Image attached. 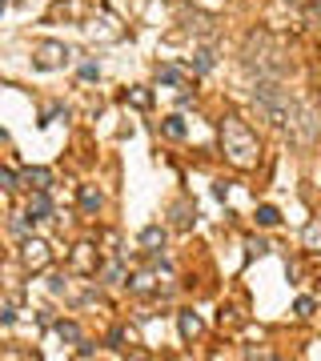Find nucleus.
<instances>
[{
    "mask_svg": "<svg viewBox=\"0 0 321 361\" xmlns=\"http://www.w3.org/2000/svg\"><path fill=\"white\" fill-rule=\"evenodd\" d=\"M160 241H165V229H160V225H149V229L141 233V245H160Z\"/></svg>",
    "mask_w": 321,
    "mask_h": 361,
    "instance_id": "obj_18",
    "label": "nucleus"
},
{
    "mask_svg": "<svg viewBox=\"0 0 321 361\" xmlns=\"http://www.w3.org/2000/svg\"><path fill=\"white\" fill-rule=\"evenodd\" d=\"M261 253H269V245L257 237V241H249V257H261Z\"/></svg>",
    "mask_w": 321,
    "mask_h": 361,
    "instance_id": "obj_24",
    "label": "nucleus"
},
{
    "mask_svg": "<svg viewBox=\"0 0 321 361\" xmlns=\"http://www.w3.org/2000/svg\"><path fill=\"white\" fill-rule=\"evenodd\" d=\"M193 68H197V72H213V68H217L213 49H197V52H193Z\"/></svg>",
    "mask_w": 321,
    "mask_h": 361,
    "instance_id": "obj_11",
    "label": "nucleus"
},
{
    "mask_svg": "<svg viewBox=\"0 0 321 361\" xmlns=\"http://www.w3.org/2000/svg\"><path fill=\"white\" fill-rule=\"evenodd\" d=\"M221 148L237 169H253L261 161V141H257V132L241 116H225L221 121Z\"/></svg>",
    "mask_w": 321,
    "mask_h": 361,
    "instance_id": "obj_3",
    "label": "nucleus"
},
{
    "mask_svg": "<svg viewBox=\"0 0 321 361\" xmlns=\"http://www.w3.org/2000/svg\"><path fill=\"white\" fill-rule=\"evenodd\" d=\"M48 289H52L57 297H68V293H73V285H68V277H64V273H57V277H48Z\"/></svg>",
    "mask_w": 321,
    "mask_h": 361,
    "instance_id": "obj_16",
    "label": "nucleus"
},
{
    "mask_svg": "<svg viewBox=\"0 0 321 361\" xmlns=\"http://www.w3.org/2000/svg\"><path fill=\"white\" fill-rule=\"evenodd\" d=\"M20 180H24V189H32V193H45L48 185H52V173L36 164V169H24V173H20Z\"/></svg>",
    "mask_w": 321,
    "mask_h": 361,
    "instance_id": "obj_6",
    "label": "nucleus"
},
{
    "mask_svg": "<svg viewBox=\"0 0 321 361\" xmlns=\"http://www.w3.org/2000/svg\"><path fill=\"white\" fill-rule=\"evenodd\" d=\"M157 84H165V89H181V84H185V72H181L177 65H160L157 68Z\"/></svg>",
    "mask_w": 321,
    "mask_h": 361,
    "instance_id": "obj_9",
    "label": "nucleus"
},
{
    "mask_svg": "<svg viewBox=\"0 0 321 361\" xmlns=\"http://www.w3.org/2000/svg\"><path fill=\"white\" fill-rule=\"evenodd\" d=\"M297 313H301V317L305 313H313V301H309V297H297Z\"/></svg>",
    "mask_w": 321,
    "mask_h": 361,
    "instance_id": "obj_26",
    "label": "nucleus"
},
{
    "mask_svg": "<svg viewBox=\"0 0 321 361\" xmlns=\"http://www.w3.org/2000/svg\"><path fill=\"white\" fill-rule=\"evenodd\" d=\"M125 100H133L137 109H149V105H153V97H149L144 89H133V93H125Z\"/></svg>",
    "mask_w": 321,
    "mask_h": 361,
    "instance_id": "obj_19",
    "label": "nucleus"
},
{
    "mask_svg": "<svg viewBox=\"0 0 321 361\" xmlns=\"http://www.w3.org/2000/svg\"><path fill=\"white\" fill-rule=\"evenodd\" d=\"M93 245H80V253H77V265H84V269H93V253H89Z\"/></svg>",
    "mask_w": 321,
    "mask_h": 361,
    "instance_id": "obj_22",
    "label": "nucleus"
},
{
    "mask_svg": "<svg viewBox=\"0 0 321 361\" xmlns=\"http://www.w3.org/2000/svg\"><path fill=\"white\" fill-rule=\"evenodd\" d=\"M64 65H68V49H64L61 40H40V45L32 49V68L52 72V68H64Z\"/></svg>",
    "mask_w": 321,
    "mask_h": 361,
    "instance_id": "obj_4",
    "label": "nucleus"
},
{
    "mask_svg": "<svg viewBox=\"0 0 321 361\" xmlns=\"http://www.w3.org/2000/svg\"><path fill=\"white\" fill-rule=\"evenodd\" d=\"M100 205H105V201H100L96 189H80V209H84V213H96Z\"/></svg>",
    "mask_w": 321,
    "mask_h": 361,
    "instance_id": "obj_14",
    "label": "nucleus"
},
{
    "mask_svg": "<svg viewBox=\"0 0 321 361\" xmlns=\"http://www.w3.org/2000/svg\"><path fill=\"white\" fill-rule=\"evenodd\" d=\"M121 277H125V269H121V265H109V269H105V281H109V285H117Z\"/></svg>",
    "mask_w": 321,
    "mask_h": 361,
    "instance_id": "obj_21",
    "label": "nucleus"
},
{
    "mask_svg": "<svg viewBox=\"0 0 321 361\" xmlns=\"http://www.w3.org/2000/svg\"><path fill=\"white\" fill-rule=\"evenodd\" d=\"M177 325H181V337H185V341H193V337H201V317H197V313H177Z\"/></svg>",
    "mask_w": 321,
    "mask_h": 361,
    "instance_id": "obj_8",
    "label": "nucleus"
},
{
    "mask_svg": "<svg viewBox=\"0 0 321 361\" xmlns=\"http://www.w3.org/2000/svg\"><path fill=\"white\" fill-rule=\"evenodd\" d=\"M277 221H281V213H277L273 205H257V225H261V229H273Z\"/></svg>",
    "mask_w": 321,
    "mask_h": 361,
    "instance_id": "obj_13",
    "label": "nucleus"
},
{
    "mask_svg": "<svg viewBox=\"0 0 321 361\" xmlns=\"http://www.w3.org/2000/svg\"><path fill=\"white\" fill-rule=\"evenodd\" d=\"M24 217H29V221H45V217H52V201H48V189H45V193H32V197H29V209H24Z\"/></svg>",
    "mask_w": 321,
    "mask_h": 361,
    "instance_id": "obj_7",
    "label": "nucleus"
},
{
    "mask_svg": "<svg viewBox=\"0 0 321 361\" xmlns=\"http://www.w3.org/2000/svg\"><path fill=\"white\" fill-rule=\"evenodd\" d=\"M193 221H197V213H193V205H185V201H177V205H173V225H177V229H189Z\"/></svg>",
    "mask_w": 321,
    "mask_h": 361,
    "instance_id": "obj_10",
    "label": "nucleus"
},
{
    "mask_svg": "<svg viewBox=\"0 0 321 361\" xmlns=\"http://www.w3.org/2000/svg\"><path fill=\"white\" fill-rule=\"evenodd\" d=\"M57 333H61L64 341H77V345H80V329H77V321H57Z\"/></svg>",
    "mask_w": 321,
    "mask_h": 361,
    "instance_id": "obj_17",
    "label": "nucleus"
},
{
    "mask_svg": "<svg viewBox=\"0 0 321 361\" xmlns=\"http://www.w3.org/2000/svg\"><path fill=\"white\" fill-rule=\"evenodd\" d=\"M305 249H321V221L305 225Z\"/></svg>",
    "mask_w": 321,
    "mask_h": 361,
    "instance_id": "obj_15",
    "label": "nucleus"
},
{
    "mask_svg": "<svg viewBox=\"0 0 321 361\" xmlns=\"http://www.w3.org/2000/svg\"><path fill=\"white\" fill-rule=\"evenodd\" d=\"M0 185H4L8 193H16V189H20V177H16L13 169H4V173H0Z\"/></svg>",
    "mask_w": 321,
    "mask_h": 361,
    "instance_id": "obj_20",
    "label": "nucleus"
},
{
    "mask_svg": "<svg viewBox=\"0 0 321 361\" xmlns=\"http://www.w3.org/2000/svg\"><path fill=\"white\" fill-rule=\"evenodd\" d=\"M16 321V309L13 305H0V325H13Z\"/></svg>",
    "mask_w": 321,
    "mask_h": 361,
    "instance_id": "obj_23",
    "label": "nucleus"
},
{
    "mask_svg": "<svg viewBox=\"0 0 321 361\" xmlns=\"http://www.w3.org/2000/svg\"><path fill=\"white\" fill-rule=\"evenodd\" d=\"M160 132L173 137V141H181V137H185V121H181V116H165V121H160Z\"/></svg>",
    "mask_w": 321,
    "mask_h": 361,
    "instance_id": "obj_12",
    "label": "nucleus"
},
{
    "mask_svg": "<svg viewBox=\"0 0 321 361\" xmlns=\"http://www.w3.org/2000/svg\"><path fill=\"white\" fill-rule=\"evenodd\" d=\"M253 105L273 129H293L297 116H301V109L293 105V97H289V89L281 84V77H257L253 81Z\"/></svg>",
    "mask_w": 321,
    "mask_h": 361,
    "instance_id": "obj_2",
    "label": "nucleus"
},
{
    "mask_svg": "<svg viewBox=\"0 0 321 361\" xmlns=\"http://www.w3.org/2000/svg\"><path fill=\"white\" fill-rule=\"evenodd\" d=\"M241 68L249 77H285L289 72V56L281 49V40L265 29H253L241 45Z\"/></svg>",
    "mask_w": 321,
    "mask_h": 361,
    "instance_id": "obj_1",
    "label": "nucleus"
},
{
    "mask_svg": "<svg viewBox=\"0 0 321 361\" xmlns=\"http://www.w3.org/2000/svg\"><path fill=\"white\" fill-rule=\"evenodd\" d=\"M48 261H52V249H48L40 237H29V241H20V265H24L29 273L45 269Z\"/></svg>",
    "mask_w": 321,
    "mask_h": 361,
    "instance_id": "obj_5",
    "label": "nucleus"
},
{
    "mask_svg": "<svg viewBox=\"0 0 321 361\" xmlns=\"http://www.w3.org/2000/svg\"><path fill=\"white\" fill-rule=\"evenodd\" d=\"M80 77H84V81H96V77H100V68H96V65H84V68H80Z\"/></svg>",
    "mask_w": 321,
    "mask_h": 361,
    "instance_id": "obj_25",
    "label": "nucleus"
}]
</instances>
